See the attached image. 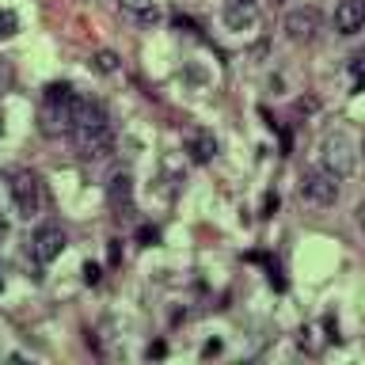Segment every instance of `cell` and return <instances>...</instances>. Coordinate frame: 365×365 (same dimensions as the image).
I'll return each instance as SVG.
<instances>
[{
	"mask_svg": "<svg viewBox=\"0 0 365 365\" xmlns=\"http://www.w3.org/2000/svg\"><path fill=\"white\" fill-rule=\"evenodd\" d=\"M365 27V0H342L335 8V31L339 34H358Z\"/></svg>",
	"mask_w": 365,
	"mask_h": 365,
	"instance_id": "obj_8",
	"label": "cell"
},
{
	"mask_svg": "<svg viewBox=\"0 0 365 365\" xmlns=\"http://www.w3.org/2000/svg\"><path fill=\"white\" fill-rule=\"evenodd\" d=\"M8 236V221H4V213H0V240Z\"/></svg>",
	"mask_w": 365,
	"mask_h": 365,
	"instance_id": "obj_19",
	"label": "cell"
},
{
	"mask_svg": "<svg viewBox=\"0 0 365 365\" xmlns=\"http://www.w3.org/2000/svg\"><path fill=\"white\" fill-rule=\"evenodd\" d=\"M16 34H19V16L11 8H0V42L16 38Z\"/></svg>",
	"mask_w": 365,
	"mask_h": 365,
	"instance_id": "obj_13",
	"label": "cell"
},
{
	"mask_svg": "<svg viewBox=\"0 0 365 365\" xmlns=\"http://www.w3.org/2000/svg\"><path fill=\"white\" fill-rule=\"evenodd\" d=\"M319 11L316 8H293L289 16H285V34H289L293 42H312L319 34Z\"/></svg>",
	"mask_w": 365,
	"mask_h": 365,
	"instance_id": "obj_7",
	"label": "cell"
},
{
	"mask_svg": "<svg viewBox=\"0 0 365 365\" xmlns=\"http://www.w3.org/2000/svg\"><path fill=\"white\" fill-rule=\"evenodd\" d=\"M274 210H278V194H267V198H262V217H270Z\"/></svg>",
	"mask_w": 365,
	"mask_h": 365,
	"instance_id": "obj_17",
	"label": "cell"
},
{
	"mask_svg": "<svg viewBox=\"0 0 365 365\" xmlns=\"http://www.w3.org/2000/svg\"><path fill=\"white\" fill-rule=\"evenodd\" d=\"M187 153L198 160V164H205V160H213L217 156V137L210 130H198V133H190V141H187Z\"/></svg>",
	"mask_w": 365,
	"mask_h": 365,
	"instance_id": "obj_12",
	"label": "cell"
},
{
	"mask_svg": "<svg viewBox=\"0 0 365 365\" xmlns=\"http://www.w3.org/2000/svg\"><path fill=\"white\" fill-rule=\"evenodd\" d=\"M358 221H361V228H365V205H361V210H358Z\"/></svg>",
	"mask_w": 365,
	"mask_h": 365,
	"instance_id": "obj_20",
	"label": "cell"
},
{
	"mask_svg": "<svg viewBox=\"0 0 365 365\" xmlns=\"http://www.w3.org/2000/svg\"><path fill=\"white\" fill-rule=\"evenodd\" d=\"M68 137L76 141L80 156H88V160L110 156L114 130H110V118H107V110H103V103L88 99V96H76V103H73V130H68Z\"/></svg>",
	"mask_w": 365,
	"mask_h": 365,
	"instance_id": "obj_1",
	"label": "cell"
},
{
	"mask_svg": "<svg viewBox=\"0 0 365 365\" xmlns=\"http://www.w3.org/2000/svg\"><path fill=\"white\" fill-rule=\"evenodd\" d=\"M84 282L96 285V282H99V267H91V262H88V267H84Z\"/></svg>",
	"mask_w": 365,
	"mask_h": 365,
	"instance_id": "obj_18",
	"label": "cell"
},
{
	"mask_svg": "<svg viewBox=\"0 0 365 365\" xmlns=\"http://www.w3.org/2000/svg\"><path fill=\"white\" fill-rule=\"evenodd\" d=\"M301 198L312 202V205H331L339 198V175L327 164L304 168L301 171Z\"/></svg>",
	"mask_w": 365,
	"mask_h": 365,
	"instance_id": "obj_3",
	"label": "cell"
},
{
	"mask_svg": "<svg viewBox=\"0 0 365 365\" xmlns=\"http://www.w3.org/2000/svg\"><path fill=\"white\" fill-rule=\"evenodd\" d=\"M107 198H110V210L118 217H130L133 213V179L130 175H114L110 187H107Z\"/></svg>",
	"mask_w": 365,
	"mask_h": 365,
	"instance_id": "obj_9",
	"label": "cell"
},
{
	"mask_svg": "<svg viewBox=\"0 0 365 365\" xmlns=\"http://www.w3.org/2000/svg\"><path fill=\"white\" fill-rule=\"evenodd\" d=\"M8 84H11V65L0 61V91H8Z\"/></svg>",
	"mask_w": 365,
	"mask_h": 365,
	"instance_id": "obj_16",
	"label": "cell"
},
{
	"mask_svg": "<svg viewBox=\"0 0 365 365\" xmlns=\"http://www.w3.org/2000/svg\"><path fill=\"white\" fill-rule=\"evenodd\" d=\"M118 4H122L125 16L137 19V23H145V27H153V23H160V16H164L156 0H118Z\"/></svg>",
	"mask_w": 365,
	"mask_h": 365,
	"instance_id": "obj_10",
	"label": "cell"
},
{
	"mask_svg": "<svg viewBox=\"0 0 365 365\" xmlns=\"http://www.w3.org/2000/svg\"><path fill=\"white\" fill-rule=\"evenodd\" d=\"M350 73H354V88L365 91V50H361V53L350 61Z\"/></svg>",
	"mask_w": 365,
	"mask_h": 365,
	"instance_id": "obj_15",
	"label": "cell"
},
{
	"mask_svg": "<svg viewBox=\"0 0 365 365\" xmlns=\"http://www.w3.org/2000/svg\"><path fill=\"white\" fill-rule=\"evenodd\" d=\"M319 153H324V164L335 171V175H350L354 168H358V148H354L350 133L346 130H331L324 137V145H319Z\"/></svg>",
	"mask_w": 365,
	"mask_h": 365,
	"instance_id": "obj_4",
	"label": "cell"
},
{
	"mask_svg": "<svg viewBox=\"0 0 365 365\" xmlns=\"http://www.w3.org/2000/svg\"><path fill=\"white\" fill-rule=\"evenodd\" d=\"M225 23L232 31H244L255 23V0H232V4L225 8Z\"/></svg>",
	"mask_w": 365,
	"mask_h": 365,
	"instance_id": "obj_11",
	"label": "cell"
},
{
	"mask_svg": "<svg viewBox=\"0 0 365 365\" xmlns=\"http://www.w3.org/2000/svg\"><path fill=\"white\" fill-rule=\"evenodd\" d=\"M65 244H68V240H65L61 228H57V225H42L38 232L31 236V259L38 262V267H46V262H53L57 255H61Z\"/></svg>",
	"mask_w": 365,
	"mask_h": 365,
	"instance_id": "obj_6",
	"label": "cell"
},
{
	"mask_svg": "<svg viewBox=\"0 0 365 365\" xmlns=\"http://www.w3.org/2000/svg\"><path fill=\"white\" fill-rule=\"evenodd\" d=\"M91 65H96L99 73H114V68H118V57H114L110 50H99L96 57H91Z\"/></svg>",
	"mask_w": 365,
	"mask_h": 365,
	"instance_id": "obj_14",
	"label": "cell"
},
{
	"mask_svg": "<svg viewBox=\"0 0 365 365\" xmlns=\"http://www.w3.org/2000/svg\"><path fill=\"white\" fill-rule=\"evenodd\" d=\"M11 202H16V210L27 217H38L42 213V205H46V187H42V179L34 175V171H16L11 175Z\"/></svg>",
	"mask_w": 365,
	"mask_h": 365,
	"instance_id": "obj_5",
	"label": "cell"
},
{
	"mask_svg": "<svg viewBox=\"0 0 365 365\" xmlns=\"http://www.w3.org/2000/svg\"><path fill=\"white\" fill-rule=\"evenodd\" d=\"M73 103H76V91L68 84H50L42 91V103H38V125L46 137H61L73 130Z\"/></svg>",
	"mask_w": 365,
	"mask_h": 365,
	"instance_id": "obj_2",
	"label": "cell"
},
{
	"mask_svg": "<svg viewBox=\"0 0 365 365\" xmlns=\"http://www.w3.org/2000/svg\"><path fill=\"white\" fill-rule=\"evenodd\" d=\"M0 133H4V114H0Z\"/></svg>",
	"mask_w": 365,
	"mask_h": 365,
	"instance_id": "obj_21",
	"label": "cell"
},
{
	"mask_svg": "<svg viewBox=\"0 0 365 365\" xmlns=\"http://www.w3.org/2000/svg\"><path fill=\"white\" fill-rule=\"evenodd\" d=\"M0 289H4V282H0Z\"/></svg>",
	"mask_w": 365,
	"mask_h": 365,
	"instance_id": "obj_22",
	"label": "cell"
}]
</instances>
